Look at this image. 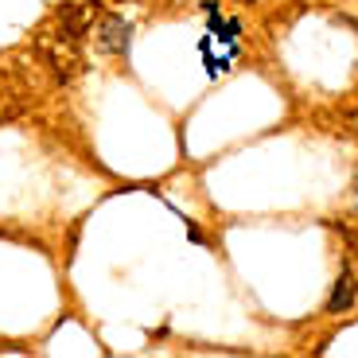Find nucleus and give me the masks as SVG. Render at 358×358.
<instances>
[{"label": "nucleus", "mask_w": 358, "mask_h": 358, "mask_svg": "<svg viewBox=\"0 0 358 358\" xmlns=\"http://www.w3.org/2000/svg\"><path fill=\"white\" fill-rule=\"evenodd\" d=\"M36 47H39V55L47 59V66L55 71V78L59 82H71L74 74L82 71V51H78V39L74 36H55V31H39V39H36Z\"/></svg>", "instance_id": "obj_1"}, {"label": "nucleus", "mask_w": 358, "mask_h": 358, "mask_svg": "<svg viewBox=\"0 0 358 358\" xmlns=\"http://www.w3.org/2000/svg\"><path fill=\"white\" fill-rule=\"evenodd\" d=\"M94 36H98V51L129 55V43H133V24H129L125 16H101Z\"/></svg>", "instance_id": "obj_2"}, {"label": "nucleus", "mask_w": 358, "mask_h": 358, "mask_svg": "<svg viewBox=\"0 0 358 358\" xmlns=\"http://www.w3.org/2000/svg\"><path fill=\"white\" fill-rule=\"evenodd\" d=\"M55 16H59V24H63L66 36H74V39L86 36V24H90L86 4H74V0H66V4H59V8H55Z\"/></svg>", "instance_id": "obj_3"}, {"label": "nucleus", "mask_w": 358, "mask_h": 358, "mask_svg": "<svg viewBox=\"0 0 358 358\" xmlns=\"http://www.w3.org/2000/svg\"><path fill=\"white\" fill-rule=\"evenodd\" d=\"M350 304H355V277H350V273H339L331 296H327V312H331V315L350 312Z\"/></svg>", "instance_id": "obj_4"}, {"label": "nucleus", "mask_w": 358, "mask_h": 358, "mask_svg": "<svg viewBox=\"0 0 358 358\" xmlns=\"http://www.w3.org/2000/svg\"><path fill=\"white\" fill-rule=\"evenodd\" d=\"M355 210H358V176H355Z\"/></svg>", "instance_id": "obj_5"}, {"label": "nucleus", "mask_w": 358, "mask_h": 358, "mask_svg": "<svg viewBox=\"0 0 358 358\" xmlns=\"http://www.w3.org/2000/svg\"><path fill=\"white\" fill-rule=\"evenodd\" d=\"M94 4H117V0H94Z\"/></svg>", "instance_id": "obj_6"}]
</instances>
